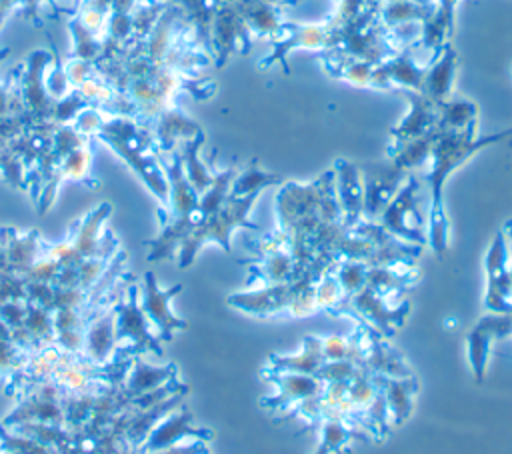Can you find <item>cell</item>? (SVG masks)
Instances as JSON below:
<instances>
[{"label": "cell", "mask_w": 512, "mask_h": 454, "mask_svg": "<svg viewBox=\"0 0 512 454\" xmlns=\"http://www.w3.org/2000/svg\"><path fill=\"white\" fill-rule=\"evenodd\" d=\"M506 138H512V126L488 136H478V124L462 130V132H440L432 154H430V170L424 176L430 190V208L426 222V240L430 250L442 258L450 244V222L444 208V186L454 170L466 164L480 150L498 144Z\"/></svg>", "instance_id": "1"}, {"label": "cell", "mask_w": 512, "mask_h": 454, "mask_svg": "<svg viewBox=\"0 0 512 454\" xmlns=\"http://www.w3.org/2000/svg\"><path fill=\"white\" fill-rule=\"evenodd\" d=\"M260 194H250V196H242V198H234L228 196V200L224 202V206L206 216L200 218L192 230L186 234V238L182 240L180 248H178V266L180 268H188L198 252L206 246V244H218L224 252L232 250V234L238 228H248V230H260V226L256 222L250 220V212L256 204Z\"/></svg>", "instance_id": "2"}, {"label": "cell", "mask_w": 512, "mask_h": 454, "mask_svg": "<svg viewBox=\"0 0 512 454\" xmlns=\"http://www.w3.org/2000/svg\"><path fill=\"white\" fill-rule=\"evenodd\" d=\"M334 170L322 172L312 182H284L274 198L276 228L288 238H308L322 222L320 206Z\"/></svg>", "instance_id": "3"}, {"label": "cell", "mask_w": 512, "mask_h": 454, "mask_svg": "<svg viewBox=\"0 0 512 454\" xmlns=\"http://www.w3.org/2000/svg\"><path fill=\"white\" fill-rule=\"evenodd\" d=\"M340 24L334 16L314 22V24H294L286 22L284 36L276 42H272V52L260 60V68H270L274 64H280L286 74H290L288 56L294 50H312L318 54L330 52L340 42Z\"/></svg>", "instance_id": "4"}, {"label": "cell", "mask_w": 512, "mask_h": 454, "mask_svg": "<svg viewBox=\"0 0 512 454\" xmlns=\"http://www.w3.org/2000/svg\"><path fill=\"white\" fill-rule=\"evenodd\" d=\"M418 194H420V182L414 174H408L376 222L390 236L406 244L426 246L428 240H426L424 216L420 210Z\"/></svg>", "instance_id": "5"}, {"label": "cell", "mask_w": 512, "mask_h": 454, "mask_svg": "<svg viewBox=\"0 0 512 454\" xmlns=\"http://www.w3.org/2000/svg\"><path fill=\"white\" fill-rule=\"evenodd\" d=\"M116 334H118V358H132L140 354L162 356V346L154 334L148 318L138 302V284H132L116 302Z\"/></svg>", "instance_id": "6"}, {"label": "cell", "mask_w": 512, "mask_h": 454, "mask_svg": "<svg viewBox=\"0 0 512 454\" xmlns=\"http://www.w3.org/2000/svg\"><path fill=\"white\" fill-rule=\"evenodd\" d=\"M338 312L352 316L356 322L368 326L372 332L380 336H392L396 328H400L408 318L410 302H390L366 286L354 296H350Z\"/></svg>", "instance_id": "7"}, {"label": "cell", "mask_w": 512, "mask_h": 454, "mask_svg": "<svg viewBox=\"0 0 512 454\" xmlns=\"http://www.w3.org/2000/svg\"><path fill=\"white\" fill-rule=\"evenodd\" d=\"M182 290V284H174L170 288H162L154 276V272H146L142 282L138 284V302L148 318L154 334L160 342H170L176 332L186 330L188 322L172 312V298Z\"/></svg>", "instance_id": "8"}, {"label": "cell", "mask_w": 512, "mask_h": 454, "mask_svg": "<svg viewBox=\"0 0 512 454\" xmlns=\"http://www.w3.org/2000/svg\"><path fill=\"white\" fill-rule=\"evenodd\" d=\"M508 336H512V312L508 314L486 312L474 324V328L466 334V358L478 382H482L486 376L494 342Z\"/></svg>", "instance_id": "9"}, {"label": "cell", "mask_w": 512, "mask_h": 454, "mask_svg": "<svg viewBox=\"0 0 512 454\" xmlns=\"http://www.w3.org/2000/svg\"><path fill=\"white\" fill-rule=\"evenodd\" d=\"M250 46L252 36L238 4L226 2L218 12H214L210 26V48L214 50L216 66H224L234 50L242 54L250 52Z\"/></svg>", "instance_id": "10"}, {"label": "cell", "mask_w": 512, "mask_h": 454, "mask_svg": "<svg viewBox=\"0 0 512 454\" xmlns=\"http://www.w3.org/2000/svg\"><path fill=\"white\" fill-rule=\"evenodd\" d=\"M210 438H212V430L194 424L190 410H186V406L180 404L154 426V430L148 434V438L144 440V444L138 448L136 454H154L186 440L208 442Z\"/></svg>", "instance_id": "11"}, {"label": "cell", "mask_w": 512, "mask_h": 454, "mask_svg": "<svg viewBox=\"0 0 512 454\" xmlns=\"http://www.w3.org/2000/svg\"><path fill=\"white\" fill-rule=\"evenodd\" d=\"M264 378L272 384V390L262 398V406L276 414H292L298 404L318 396L324 386L312 374H264Z\"/></svg>", "instance_id": "12"}, {"label": "cell", "mask_w": 512, "mask_h": 454, "mask_svg": "<svg viewBox=\"0 0 512 454\" xmlns=\"http://www.w3.org/2000/svg\"><path fill=\"white\" fill-rule=\"evenodd\" d=\"M82 356L94 366L114 364L118 358V334H116V310L114 304L94 312L86 324Z\"/></svg>", "instance_id": "13"}, {"label": "cell", "mask_w": 512, "mask_h": 454, "mask_svg": "<svg viewBox=\"0 0 512 454\" xmlns=\"http://www.w3.org/2000/svg\"><path fill=\"white\" fill-rule=\"evenodd\" d=\"M112 212V206L108 202H102L94 210H90L84 218L76 220L70 234L68 242L74 248V252L80 256V260L94 258V256H114V236L102 238V228Z\"/></svg>", "instance_id": "14"}, {"label": "cell", "mask_w": 512, "mask_h": 454, "mask_svg": "<svg viewBox=\"0 0 512 454\" xmlns=\"http://www.w3.org/2000/svg\"><path fill=\"white\" fill-rule=\"evenodd\" d=\"M290 300V282L280 284H260L248 290L232 292L228 296V306L254 316V318H274L286 314Z\"/></svg>", "instance_id": "15"}, {"label": "cell", "mask_w": 512, "mask_h": 454, "mask_svg": "<svg viewBox=\"0 0 512 454\" xmlns=\"http://www.w3.org/2000/svg\"><path fill=\"white\" fill-rule=\"evenodd\" d=\"M334 170V190L342 212V222L346 226H356L364 220V182L362 170L350 160L338 158L332 166Z\"/></svg>", "instance_id": "16"}, {"label": "cell", "mask_w": 512, "mask_h": 454, "mask_svg": "<svg viewBox=\"0 0 512 454\" xmlns=\"http://www.w3.org/2000/svg\"><path fill=\"white\" fill-rule=\"evenodd\" d=\"M424 74H426V64L424 66L418 64V60L412 56V48L408 46L376 66V84H378V90L402 88V90L422 92Z\"/></svg>", "instance_id": "17"}, {"label": "cell", "mask_w": 512, "mask_h": 454, "mask_svg": "<svg viewBox=\"0 0 512 454\" xmlns=\"http://www.w3.org/2000/svg\"><path fill=\"white\" fill-rule=\"evenodd\" d=\"M404 96L408 100V112L404 114V118L390 128V138L392 142H402V140H410V138H418L424 136L432 130H436L438 124V106L424 96L422 92H412V90H404Z\"/></svg>", "instance_id": "18"}, {"label": "cell", "mask_w": 512, "mask_h": 454, "mask_svg": "<svg viewBox=\"0 0 512 454\" xmlns=\"http://www.w3.org/2000/svg\"><path fill=\"white\" fill-rule=\"evenodd\" d=\"M408 174L390 166H380L376 172H362L364 182V220L376 222L390 198L396 194Z\"/></svg>", "instance_id": "19"}, {"label": "cell", "mask_w": 512, "mask_h": 454, "mask_svg": "<svg viewBox=\"0 0 512 454\" xmlns=\"http://www.w3.org/2000/svg\"><path fill=\"white\" fill-rule=\"evenodd\" d=\"M456 4L458 0H434V14L422 22L420 26V36L414 44L420 46L426 56H428V62L430 64L432 60L438 58V54L442 52L444 44L450 42L452 34H454V12H456Z\"/></svg>", "instance_id": "20"}, {"label": "cell", "mask_w": 512, "mask_h": 454, "mask_svg": "<svg viewBox=\"0 0 512 454\" xmlns=\"http://www.w3.org/2000/svg\"><path fill=\"white\" fill-rule=\"evenodd\" d=\"M324 364L322 336H306L298 352L272 354L262 374H312L316 376Z\"/></svg>", "instance_id": "21"}, {"label": "cell", "mask_w": 512, "mask_h": 454, "mask_svg": "<svg viewBox=\"0 0 512 454\" xmlns=\"http://www.w3.org/2000/svg\"><path fill=\"white\" fill-rule=\"evenodd\" d=\"M456 68H458V54L452 42H446L438 58L426 64L422 94L428 96L436 106H440L444 100L452 96Z\"/></svg>", "instance_id": "22"}, {"label": "cell", "mask_w": 512, "mask_h": 454, "mask_svg": "<svg viewBox=\"0 0 512 454\" xmlns=\"http://www.w3.org/2000/svg\"><path fill=\"white\" fill-rule=\"evenodd\" d=\"M236 4L244 16L252 38H264L272 44L284 36L288 20L282 16L284 12L280 10V6L258 0H236Z\"/></svg>", "instance_id": "23"}, {"label": "cell", "mask_w": 512, "mask_h": 454, "mask_svg": "<svg viewBox=\"0 0 512 454\" xmlns=\"http://www.w3.org/2000/svg\"><path fill=\"white\" fill-rule=\"evenodd\" d=\"M178 378V366L174 362L156 366L150 362H144L140 356H132L126 378H124V392L128 394V400L134 396H140L144 392L156 390L172 380Z\"/></svg>", "instance_id": "24"}, {"label": "cell", "mask_w": 512, "mask_h": 454, "mask_svg": "<svg viewBox=\"0 0 512 454\" xmlns=\"http://www.w3.org/2000/svg\"><path fill=\"white\" fill-rule=\"evenodd\" d=\"M0 244L4 248L10 270L18 276H24V272L36 262V258L44 250V242L40 240V234L36 230H0Z\"/></svg>", "instance_id": "25"}, {"label": "cell", "mask_w": 512, "mask_h": 454, "mask_svg": "<svg viewBox=\"0 0 512 454\" xmlns=\"http://www.w3.org/2000/svg\"><path fill=\"white\" fill-rule=\"evenodd\" d=\"M438 128L418 136V138H410V140H402V142H390L386 154L390 158V164L404 172L410 174L416 168H422L426 162H430V154L434 148V142L438 138Z\"/></svg>", "instance_id": "26"}, {"label": "cell", "mask_w": 512, "mask_h": 454, "mask_svg": "<svg viewBox=\"0 0 512 454\" xmlns=\"http://www.w3.org/2000/svg\"><path fill=\"white\" fill-rule=\"evenodd\" d=\"M378 384L390 410L392 424L400 426L404 420L412 416L414 410V400L418 394L416 376L412 374L406 378H378Z\"/></svg>", "instance_id": "27"}, {"label": "cell", "mask_w": 512, "mask_h": 454, "mask_svg": "<svg viewBox=\"0 0 512 454\" xmlns=\"http://www.w3.org/2000/svg\"><path fill=\"white\" fill-rule=\"evenodd\" d=\"M362 368L376 378H406L412 376L408 360L386 340L378 336L372 340V346L362 362Z\"/></svg>", "instance_id": "28"}, {"label": "cell", "mask_w": 512, "mask_h": 454, "mask_svg": "<svg viewBox=\"0 0 512 454\" xmlns=\"http://www.w3.org/2000/svg\"><path fill=\"white\" fill-rule=\"evenodd\" d=\"M250 266L248 284H280L290 282L296 274V262L288 250H278L272 254L256 256L246 262Z\"/></svg>", "instance_id": "29"}, {"label": "cell", "mask_w": 512, "mask_h": 454, "mask_svg": "<svg viewBox=\"0 0 512 454\" xmlns=\"http://www.w3.org/2000/svg\"><path fill=\"white\" fill-rule=\"evenodd\" d=\"M202 128L198 122L188 118L180 108H170L160 114L158 126H156V136H158V146L164 152L176 150V144H182L188 138H194L200 134Z\"/></svg>", "instance_id": "30"}, {"label": "cell", "mask_w": 512, "mask_h": 454, "mask_svg": "<svg viewBox=\"0 0 512 454\" xmlns=\"http://www.w3.org/2000/svg\"><path fill=\"white\" fill-rule=\"evenodd\" d=\"M434 2L418 0H398V2H380L378 20L388 28H400L406 24H422L434 14Z\"/></svg>", "instance_id": "31"}, {"label": "cell", "mask_w": 512, "mask_h": 454, "mask_svg": "<svg viewBox=\"0 0 512 454\" xmlns=\"http://www.w3.org/2000/svg\"><path fill=\"white\" fill-rule=\"evenodd\" d=\"M60 354H62V350L56 344L38 348L36 352H32L26 358L24 366L12 376L10 382H14V384L22 382L24 392H26L32 386L50 380V376H52V372H54V368H56V364L60 360Z\"/></svg>", "instance_id": "32"}, {"label": "cell", "mask_w": 512, "mask_h": 454, "mask_svg": "<svg viewBox=\"0 0 512 454\" xmlns=\"http://www.w3.org/2000/svg\"><path fill=\"white\" fill-rule=\"evenodd\" d=\"M204 144V132L196 134L194 138H188L180 144V158H182V168L184 174L188 178V182L192 184V188L198 192V196L212 184L214 174L200 158V148Z\"/></svg>", "instance_id": "33"}, {"label": "cell", "mask_w": 512, "mask_h": 454, "mask_svg": "<svg viewBox=\"0 0 512 454\" xmlns=\"http://www.w3.org/2000/svg\"><path fill=\"white\" fill-rule=\"evenodd\" d=\"M438 132H462L478 124V104L466 98L450 96L438 106Z\"/></svg>", "instance_id": "34"}, {"label": "cell", "mask_w": 512, "mask_h": 454, "mask_svg": "<svg viewBox=\"0 0 512 454\" xmlns=\"http://www.w3.org/2000/svg\"><path fill=\"white\" fill-rule=\"evenodd\" d=\"M284 184V178L276 172H268L258 166V160L254 158L242 172H236L232 186H230V196L242 198L250 194H262V190L270 186H280Z\"/></svg>", "instance_id": "35"}, {"label": "cell", "mask_w": 512, "mask_h": 454, "mask_svg": "<svg viewBox=\"0 0 512 454\" xmlns=\"http://www.w3.org/2000/svg\"><path fill=\"white\" fill-rule=\"evenodd\" d=\"M320 440L314 454H340L356 436L358 430L346 420H320Z\"/></svg>", "instance_id": "36"}, {"label": "cell", "mask_w": 512, "mask_h": 454, "mask_svg": "<svg viewBox=\"0 0 512 454\" xmlns=\"http://www.w3.org/2000/svg\"><path fill=\"white\" fill-rule=\"evenodd\" d=\"M234 176H236L234 168H226L214 174L212 184L198 196V220L218 212L224 206V202L230 196V186Z\"/></svg>", "instance_id": "37"}, {"label": "cell", "mask_w": 512, "mask_h": 454, "mask_svg": "<svg viewBox=\"0 0 512 454\" xmlns=\"http://www.w3.org/2000/svg\"><path fill=\"white\" fill-rule=\"evenodd\" d=\"M316 282L318 280H312L310 276H304V274L290 280V300H288V308H286L288 316L308 318L318 310L316 294H314Z\"/></svg>", "instance_id": "38"}, {"label": "cell", "mask_w": 512, "mask_h": 454, "mask_svg": "<svg viewBox=\"0 0 512 454\" xmlns=\"http://www.w3.org/2000/svg\"><path fill=\"white\" fill-rule=\"evenodd\" d=\"M24 328L30 332L32 340L36 342V348H44V346L54 344L56 332H54L52 312H48V310L28 302L26 318H24Z\"/></svg>", "instance_id": "39"}, {"label": "cell", "mask_w": 512, "mask_h": 454, "mask_svg": "<svg viewBox=\"0 0 512 454\" xmlns=\"http://www.w3.org/2000/svg\"><path fill=\"white\" fill-rule=\"evenodd\" d=\"M378 392H380L378 378L370 376L364 368L352 382H348V396H350L352 408L356 412V428H358V418L366 412V408L372 404V400L378 396Z\"/></svg>", "instance_id": "40"}, {"label": "cell", "mask_w": 512, "mask_h": 454, "mask_svg": "<svg viewBox=\"0 0 512 454\" xmlns=\"http://www.w3.org/2000/svg\"><path fill=\"white\" fill-rule=\"evenodd\" d=\"M314 294H316V306L322 312L336 314L346 302V294H344L338 278L334 276V270H330L318 278V282L314 286Z\"/></svg>", "instance_id": "41"}, {"label": "cell", "mask_w": 512, "mask_h": 454, "mask_svg": "<svg viewBox=\"0 0 512 454\" xmlns=\"http://www.w3.org/2000/svg\"><path fill=\"white\" fill-rule=\"evenodd\" d=\"M90 166H92V154L88 146H78L72 152H68L64 158H60V168H58V182L60 180H78L84 182L90 176Z\"/></svg>", "instance_id": "42"}, {"label": "cell", "mask_w": 512, "mask_h": 454, "mask_svg": "<svg viewBox=\"0 0 512 454\" xmlns=\"http://www.w3.org/2000/svg\"><path fill=\"white\" fill-rule=\"evenodd\" d=\"M334 276L338 278L346 300L366 288V276H368V264L360 260H340L334 268Z\"/></svg>", "instance_id": "43"}, {"label": "cell", "mask_w": 512, "mask_h": 454, "mask_svg": "<svg viewBox=\"0 0 512 454\" xmlns=\"http://www.w3.org/2000/svg\"><path fill=\"white\" fill-rule=\"evenodd\" d=\"M510 264V244L504 230L496 232L486 256H484V270L486 276H498L508 270Z\"/></svg>", "instance_id": "44"}, {"label": "cell", "mask_w": 512, "mask_h": 454, "mask_svg": "<svg viewBox=\"0 0 512 454\" xmlns=\"http://www.w3.org/2000/svg\"><path fill=\"white\" fill-rule=\"evenodd\" d=\"M360 372H362V366L350 360H334V362H324L316 376L320 378L322 384H330V382H352Z\"/></svg>", "instance_id": "45"}, {"label": "cell", "mask_w": 512, "mask_h": 454, "mask_svg": "<svg viewBox=\"0 0 512 454\" xmlns=\"http://www.w3.org/2000/svg\"><path fill=\"white\" fill-rule=\"evenodd\" d=\"M30 354L22 352L12 340L0 342V378L12 380V376L24 366Z\"/></svg>", "instance_id": "46"}, {"label": "cell", "mask_w": 512, "mask_h": 454, "mask_svg": "<svg viewBox=\"0 0 512 454\" xmlns=\"http://www.w3.org/2000/svg\"><path fill=\"white\" fill-rule=\"evenodd\" d=\"M346 354H348V336H342V334L322 336V356H324V362L346 360Z\"/></svg>", "instance_id": "47"}, {"label": "cell", "mask_w": 512, "mask_h": 454, "mask_svg": "<svg viewBox=\"0 0 512 454\" xmlns=\"http://www.w3.org/2000/svg\"><path fill=\"white\" fill-rule=\"evenodd\" d=\"M26 308H28V302H22V300L4 302V304H0V318L10 326V330L18 328L24 324Z\"/></svg>", "instance_id": "48"}, {"label": "cell", "mask_w": 512, "mask_h": 454, "mask_svg": "<svg viewBox=\"0 0 512 454\" xmlns=\"http://www.w3.org/2000/svg\"><path fill=\"white\" fill-rule=\"evenodd\" d=\"M154 454H208V448L204 440H186Z\"/></svg>", "instance_id": "49"}, {"label": "cell", "mask_w": 512, "mask_h": 454, "mask_svg": "<svg viewBox=\"0 0 512 454\" xmlns=\"http://www.w3.org/2000/svg\"><path fill=\"white\" fill-rule=\"evenodd\" d=\"M4 272H12V270H10V266H8V260H6L4 248H2V244H0V274H4Z\"/></svg>", "instance_id": "50"}, {"label": "cell", "mask_w": 512, "mask_h": 454, "mask_svg": "<svg viewBox=\"0 0 512 454\" xmlns=\"http://www.w3.org/2000/svg\"><path fill=\"white\" fill-rule=\"evenodd\" d=\"M8 108V94L0 88V114Z\"/></svg>", "instance_id": "51"}, {"label": "cell", "mask_w": 512, "mask_h": 454, "mask_svg": "<svg viewBox=\"0 0 512 454\" xmlns=\"http://www.w3.org/2000/svg\"><path fill=\"white\" fill-rule=\"evenodd\" d=\"M504 234L508 238V244H510V254H512V220L504 226Z\"/></svg>", "instance_id": "52"}, {"label": "cell", "mask_w": 512, "mask_h": 454, "mask_svg": "<svg viewBox=\"0 0 512 454\" xmlns=\"http://www.w3.org/2000/svg\"><path fill=\"white\" fill-rule=\"evenodd\" d=\"M368 2H370V4H374V6H378V4H380V0H368Z\"/></svg>", "instance_id": "53"}, {"label": "cell", "mask_w": 512, "mask_h": 454, "mask_svg": "<svg viewBox=\"0 0 512 454\" xmlns=\"http://www.w3.org/2000/svg\"><path fill=\"white\" fill-rule=\"evenodd\" d=\"M0 454H4V452H0Z\"/></svg>", "instance_id": "54"}]
</instances>
